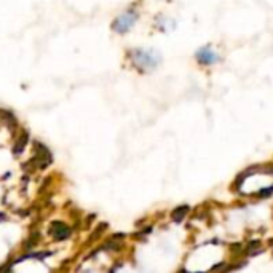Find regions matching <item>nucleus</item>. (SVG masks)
Returning <instances> with one entry per match:
<instances>
[{"label":"nucleus","mask_w":273,"mask_h":273,"mask_svg":"<svg viewBox=\"0 0 273 273\" xmlns=\"http://www.w3.org/2000/svg\"><path fill=\"white\" fill-rule=\"evenodd\" d=\"M273 193V185H270V187H267V189H262V190H259V193L257 195L260 197V198H269L270 195Z\"/></svg>","instance_id":"nucleus-6"},{"label":"nucleus","mask_w":273,"mask_h":273,"mask_svg":"<svg viewBox=\"0 0 273 273\" xmlns=\"http://www.w3.org/2000/svg\"><path fill=\"white\" fill-rule=\"evenodd\" d=\"M53 232H54V235L58 236V238H64V236H68L69 228L66 227V226H63L61 222H56V224L53 226Z\"/></svg>","instance_id":"nucleus-5"},{"label":"nucleus","mask_w":273,"mask_h":273,"mask_svg":"<svg viewBox=\"0 0 273 273\" xmlns=\"http://www.w3.org/2000/svg\"><path fill=\"white\" fill-rule=\"evenodd\" d=\"M195 56H197L198 63L203 64V66H212V64H216L217 61H219V56H217V53L212 50V48H209V46L200 48Z\"/></svg>","instance_id":"nucleus-3"},{"label":"nucleus","mask_w":273,"mask_h":273,"mask_svg":"<svg viewBox=\"0 0 273 273\" xmlns=\"http://www.w3.org/2000/svg\"><path fill=\"white\" fill-rule=\"evenodd\" d=\"M187 212H189V206H179V208H176L173 212H171V217L174 222H182L184 221V217L187 216Z\"/></svg>","instance_id":"nucleus-4"},{"label":"nucleus","mask_w":273,"mask_h":273,"mask_svg":"<svg viewBox=\"0 0 273 273\" xmlns=\"http://www.w3.org/2000/svg\"><path fill=\"white\" fill-rule=\"evenodd\" d=\"M136 21H137V13L135 10H128L126 13H123L115 20V23L112 24V27H114L115 32L125 34V32H128L133 26H135Z\"/></svg>","instance_id":"nucleus-2"},{"label":"nucleus","mask_w":273,"mask_h":273,"mask_svg":"<svg viewBox=\"0 0 273 273\" xmlns=\"http://www.w3.org/2000/svg\"><path fill=\"white\" fill-rule=\"evenodd\" d=\"M131 59L137 69L141 70H152L160 64V54L152 50H135L131 53Z\"/></svg>","instance_id":"nucleus-1"}]
</instances>
